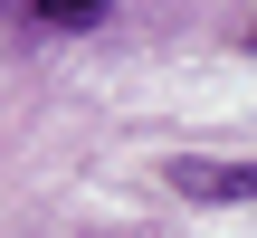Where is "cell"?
<instances>
[{
    "label": "cell",
    "instance_id": "2",
    "mask_svg": "<svg viewBox=\"0 0 257 238\" xmlns=\"http://www.w3.org/2000/svg\"><path fill=\"white\" fill-rule=\"evenodd\" d=\"M105 0H19V19H38V29H86Z\"/></svg>",
    "mask_w": 257,
    "mask_h": 238
},
{
    "label": "cell",
    "instance_id": "1",
    "mask_svg": "<svg viewBox=\"0 0 257 238\" xmlns=\"http://www.w3.org/2000/svg\"><path fill=\"white\" fill-rule=\"evenodd\" d=\"M172 191H191V200H257V162H200V153H181Z\"/></svg>",
    "mask_w": 257,
    "mask_h": 238
}]
</instances>
